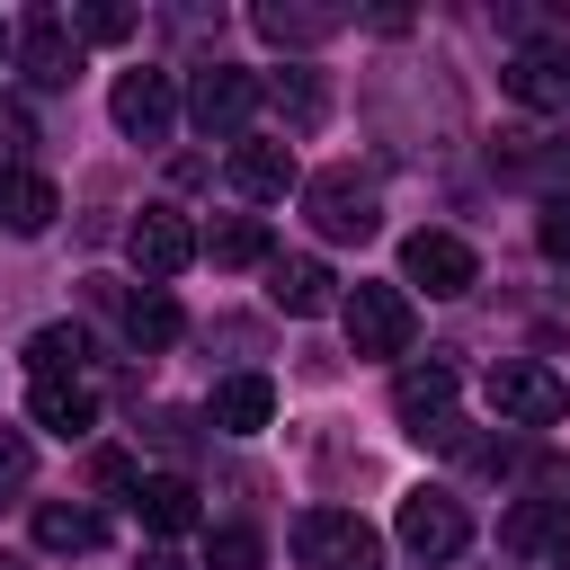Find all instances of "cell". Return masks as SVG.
<instances>
[{"mask_svg": "<svg viewBox=\"0 0 570 570\" xmlns=\"http://www.w3.org/2000/svg\"><path fill=\"white\" fill-rule=\"evenodd\" d=\"M134 570H196V561H187V552H169V543H151V552L134 561Z\"/></svg>", "mask_w": 570, "mask_h": 570, "instance_id": "obj_32", "label": "cell"}, {"mask_svg": "<svg viewBox=\"0 0 570 570\" xmlns=\"http://www.w3.org/2000/svg\"><path fill=\"white\" fill-rule=\"evenodd\" d=\"M303 214H312L321 240H374V232H383V196H374V178H356V169L303 178Z\"/></svg>", "mask_w": 570, "mask_h": 570, "instance_id": "obj_3", "label": "cell"}, {"mask_svg": "<svg viewBox=\"0 0 570 570\" xmlns=\"http://www.w3.org/2000/svg\"><path fill=\"white\" fill-rule=\"evenodd\" d=\"M18 142H27V116H18L9 98H0V151H18Z\"/></svg>", "mask_w": 570, "mask_h": 570, "instance_id": "obj_33", "label": "cell"}, {"mask_svg": "<svg viewBox=\"0 0 570 570\" xmlns=\"http://www.w3.org/2000/svg\"><path fill=\"white\" fill-rule=\"evenodd\" d=\"M151 445L187 454V445H196V419H187V410H151Z\"/></svg>", "mask_w": 570, "mask_h": 570, "instance_id": "obj_31", "label": "cell"}, {"mask_svg": "<svg viewBox=\"0 0 570 570\" xmlns=\"http://www.w3.org/2000/svg\"><path fill=\"white\" fill-rule=\"evenodd\" d=\"M205 258H214V267H267V258H276V240H267V223H258V214H223V223L205 232Z\"/></svg>", "mask_w": 570, "mask_h": 570, "instance_id": "obj_24", "label": "cell"}, {"mask_svg": "<svg viewBox=\"0 0 570 570\" xmlns=\"http://www.w3.org/2000/svg\"><path fill=\"white\" fill-rule=\"evenodd\" d=\"M499 89H508L517 107H570V53H552V45H517L508 71H499Z\"/></svg>", "mask_w": 570, "mask_h": 570, "instance_id": "obj_14", "label": "cell"}, {"mask_svg": "<svg viewBox=\"0 0 570 570\" xmlns=\"http://www.w3.org/2000/svg\"><path fill=\"white\" fill-rule=\"evenodd\" d=\"M294 561L303 570H383V534L356 508H303L294 517Z\"/></svg>", "mask_w": 570, "mask_h": 570, "instance_id": "obj_2", "label": "cell"}, {"mask_svg": "<svg viewBox=\"0 0 570 570\" xmlns=\"http://www.w3.org/2000/svg\"><path fill=\"white\" fill-rule=\"evenodd\" d=\"M499 552H517V561H561L570 552V499H517L508 517H499Z\"/></svg>", "mask_w": 570, "mask_h": 570, "instance_id": "obj_12", "label": "cell"}, {"mask_svg": "<svg viewBox=\"0 0 570 570\" xmlns=\"http://www.w3.org/2000/svg\"><path fill=\"white\" fill-rule=\"evenodd\" d=\"M258 71H232V62H205L196 80H187V125L196 134H214V142H240L249 134V116H258Z\"/></svg>", "mask_w": 570, "mask_h": 570, "instance_id": "obj_5", "label": "cell"}, {"mask_svg": "<svg viewBox=\"0 0 570 570\" xmlns=\"http://www.w3.org/2000/svg\"><path fill=\"white\" fill-rule=\"evenodd\" d=\"M267 303L294 312V321H312V312L338 303V276H330L321 258H267Z\"/></svg>", "mask_w": 570, "mask_h": 570, "instance_id": "obj_15", "label": "cell"}, {"mask_svg": "<svg viewBox=\"0 0 570 570\" xmlns=\"http://www.w3.org/2000/svg\"><path fill=\"white\" fill-rule=\"evenodd\" d=\"M27 481H36V445H27L18 428H0V508L27 499Z\"/></svg>", "mask_w": 570, "mask_h": 570, "instance_id": "obj_27", "label": "cell"}, {"mask_svg": "<svg viewBox=\"0 0 570 570\" xmlns=\"http://www.w3.org/2000/svg\"><path fill=\"white\" fill-rule=\"evenodd\" d=\"M392 534H401V552L410 561H454L463 543H472V508L454 499V490H401V517H392Z\"/></svg>", "mask_w": 570, "mask_h": 570, "instance_id": "obj_4", "label": "cell"}, {"mask_svg": "<svg viewBox=\"0 0 570 570\" xmlns=\"http://www.w3.org/2000/svg\"><path fill=\"white\" fill-rule=\"evenodd\" d=\"M116 312H125V338H134L142 356H160V347L187 330V321H178V303H169V285H142V294H125Z\"/></svg>", "mask_w": 570, "mask_h": 570, "instance_id": "obj_22", "label": "cell"}, {"mask_svg": "<svg viewBox=\"0 0 570 570\" xmlns=\"http://www.w3.org/2000/svg\"><path fill=\"white\" fill-rule=\"evenodd\" d=\"M249 27H258L267 45H285V53H303V45H330V36L347 27V18H338V9H294V0H258V9H249Z\"/></svg>", "mask_w": 570, "mask_h": 570, "instance_id": "obj_17", "label": "cell"}, {"mask_svg": "<svg viewBox=\"0 0 570 570\" xmlns=\"http://www.w3.org/2000/svg\"><path fill=\"white\" fill-rule=\"evenodd\" d=\"M71 36L80 45H125L134 36V9H71Z\"/></svg>", "mask_w": 570, "mask_h": 570, "instance_id": "obj_28", "label": "cell"}, {"mask_svg": "<svg viewBox=\"0 0 570 570\" xmlns=\"http://www.w3.org/2000/svg\"><path fill=\"white\" fill-rule=\"evenodd\" d=\"M36 543H45V552H98V543H107V517L80 508V499H45V508H36Z\"/></svg>", "mask_w": 570, "mask_h": 570, "instance_id": "obj_21", "label": "cell"}, {"mask_svg": "<svg viewBox=\"0 0 570 570\" xmlns=\"http://www.w3.org/2000/svg\"><path fill=\"white\" fill-rule=\"evenodd\" d=\"M0 570H27V561H18V552H0Z\"/></svg>", "mask_w": 570, "mask_h": 570, "instance_id": "obj_34", "label": "cell"}, {"mask_svg": "<svg viewBox=\"0 0 570 570\" xmlns=\"http://www.w3.org/2000/svg\"><path fill=\"white\" fill-rule=\"evenodd\" d=\"M232 187H240V196H258V205H267V196H285V187H294V142L240 134V142H232Z\"/></svg>", "mask_w": 570, "mask_h": 570, "instance_id": "obj_16", "label": "cell"}, {"mask_svg": "<svg viewBox=\"0 0 570 570\" xmlns=\"http://www.w3.org/2000/svg\"><path fill=\"white\" fill-rule=\"evenodd\" d=\"M80 365H89V338H80L71 321H45V330L27 338V374H36V383H80Z\"/></svg>", "mask_w": 570, "mask_h": 570, "instance_id": "obj_23", "label": "cell"}, {"mask_svg": "<svg viewBox=\"0 0 570 570\" xmlns=\"http://www.w3.org/2000/svg\"><path fill=\"white\" fill-rule=\"evenodd\" d=\"M125 258L142 267V285H169L187 258H205V232H196L178 205H142V214L125 223Z\"/></svg>", "mask_w": 570, "mask_h": 570, "instance_id": "obj_6", "label": "cell"}, {"mask_svg": "<svg viewBox=\"0 0 570 570\" xmlns=\"http://www.w3.org/2000/svg\"><path fill=\"white\" fill-rule=\"evenodd\" d=\"M534 249H543L552 267H570V196H552V205L534 214Z\"/></svg>", "mask_w": 570, "mask_h": 570, "instance_id": "obj_29", "label": "cell"}, {"mask_svg": "<svg viewBox=\"0 0 570 570\" xmlns=\"http://www.w3.org/2000/svg\"><path fill=\"white\" fill-rule=\"evenodd\" d=\"M223 436H258L267 419H276V383L267 374H232V383H214V410H205Z\"/></svg>", "mask_w": 570, "mask_h": 570, "instance_id": "obj_19", "label": "cell"}, {"mask_svg": "<svg viewBox=\"0 0 570 570\" xmlns=\"http://www.w3.org/2000/svg\"><path fill=\"white\" fill-rule=\"evenodd\" d=\"M53 214H62L53 178H45V169H27V160H0V232L36 240V232H53Z\"/></svg>", "mask_w": 570, "mask_h": 570, "instance_id": "obj_13", "label": "cell"}, {"mask_svg": "<svg viewBox=\"0 0 570 570\" xmlns=\"http://www.w3.org/2000/svg\"><path fill=\"white\" fill-rule=\"evenodd\" d=\"M481 392H490L499 428H552V419L570 410V383H561V374H552L543 356H490Z\"/></svg>", "mask_w": 570, "mask_h": 570, "instance_id": "obj_1", "label": "cell"}, {"mask_svg": "<svg viewBox=\"0 0 570 570\" xmlns=\"http://www.w3.org/2000/svg\"><path fill=\"white\" fill-rule=\"evenodd\" d=\"M401 276H410V285H428V294H472L481 258H472V240H463V232H410V240H401Z\"/></svg>", "mask_w": 570, "mask_h": 570, "instance_id": "obj_10", "label": "cell"}, {"mask_svg": "<svg viewBox=\"0 0 570 570\" xmlns=\"http://www.w3.org/2000/svg\"><path fill=\"white\" fill-rule=\"evenodd\" d=\"M27 410H36V428H53L62 445L98 428V401H89V383H36V401H27Z\"/></svg>", "mask_w": 570, "mask_h": 570, "instance_id": "obj_25", "label": "cell"}, {"mask_svg": "<svg viewBox=\"0 0 570 570\" xmlns=\"http://www.w3.org/2000/svg\"><path fill=\"white\" fill-rule=\"evenodd\" d=\"M107 116H116V134H134V142H160V134L178 125V89H169V71H116V89H107Z\"/></svg>", "mask_w": 570, "mask_h": 570, "instance_id": "obj_9", "label": "cell"}, {"mask_svg": "<svg viewBox=\"0 0 570 570\" xmlns=\"http://www.w3.org/2000/svg\"><path fill=\"white\" fill-rule=\"evenodd\" d=\"M267 561V543L249 534V525H214V543H205V570H258Z\"/></svg>", "mask_w": 570, "mask_h": 570, "instance_id": "obj_26", "label": "cell"}, {"mask_svg": "<svg viewBox=\"0 0 570 570\" xmlns=\"http://www.w3.org/2000/svg\"><path fill=\"white\" fill-rule=\"evenodd\" d=\"M552 570H570V552H561V561H552Z\"/></svg>", "mask_w": 570, "mask_h": 570, "instance_id": "obj_36", "label": "cell"}, {"mask_svg": "<svg viewBox=\"0 0 570 570\" xmlns=\"http://www.w3.org/2000/svg\"><path fill=\"white\" fill-rule=\"evenodd\" d=\"M18 71H27L36 89H71V80H80V36H71L62 9H27V18H18Z\"/></svg>", "mask_w": 570, "mask_h": 570, "instance_id": "obj_8", "label": "cell"}, {"mask_svg": "<svg viewBox=\"0 0 570 570\" xmlns=\"http://www.w3.org/2000/svg\"><path fill=\"white\" fill-rule=\"evenodd\" d=\"M267 107H276L285 134H321V116H330V80L303 71V62H285V71L267 80Z\"/></svg>", "mask_w": 570, "mask_h": 570, "instance_id": "obj_18", "label": "cell"}, {"mask_svg": "<svg viewBox=\"0 0 570 570\" xmlns=\"http://www.w3.org/2000/svg\"><path fill=\"white\" fill-rule=\"evenodd\" d=\"M392 419H401L410 436H436V428L454 419V365H436V356H428V365H401V374H392Z\"/></svg>", "mask_w": 570, "mask_h": 570, "instance_id": "obj_11", "label": "cell"}, {"mask_svg": "<svg viewBox=\"0 0 570 570\" xmlns=\"http://www.w3.org/2000/svg\"><path fill=\"white\" fill-rule=\"evenodd\" d=\"M89 481H98V490H125V499H134V490H142V463H134V454H116V445H98V454H89Z\"/></svg>", "mask_w": 570, "mask_h": 570, "instance_id": "obj_30", "label": "cell"}, {"mask_svg": "<svg viewBox=\"0 0 570 570\" xmlns=\"http://www.w3.org/2000/svg\"><path fill=\"white\" fill-rule=\"evenodd\" d=\"M9 45H18V27H0V53H9Z\"/></svg>", "mask_w": 570, "mask_h": 570, "instance_id": "obj_35", "label": "cell"}, {"mask_svg": "<svg viewBox=\"0 0 570 570\" xmlns=\"http://www.w3.org/2000/svg\"><path fill=\"white\" fill-rule=\"evenodd\" d=\"M338 312H347V356H410L419 312H410V294H401V285H356Z\"/></svg>", "mask_w": 570, "mask_h": 570, "instance_id": "obj_7", "label": "cell"}, {"mask_svg": "<svg viewBox=\"0 0 570 570\" xmlns=\"http://www.w3.org/2000/svg\"><path fill=\"white\" fill-rule=\"evenodd\" d=\"M134 517H142L151 534H187V525H196V481H187V472H142Z\"/></svg>", "mask_w": 570, "mask_h": 570, "instance_id": "obj_20", "label": "cell"}]
</instances>
